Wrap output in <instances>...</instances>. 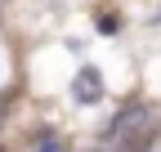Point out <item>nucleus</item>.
<instances>
[{"label": "nucleus", "instance_id": "obj_1", "mask_svg": "<svg viewBox=\"0 0 161 152\" xmlns=\"http://www.w3.org/2000/svg\"><path fill=\"white\" fill-rule=\"evenodd\" d=\"M161 130V117L152 107H130V112H121L116 117V125H112V134L121 139V143H130V148H139V143H148L152 134Z\"/></svg>", "mask_w": 161, "mask_h": 152}, {"label": "nucleus", "instance_id": "obj_2", "mask_svg": "<svg viewBox=\"0 0 161 152\" xmlns=\"http://www.w3.org/2000/svg\"><path fill=\"white\" fill-rule=\"evenodd\" d=\"M98 94H103V81H98L94 67H85L80 81H76V99H80V103H98Z\"/></svg>", "mask_w": 161, "mask_h": 152}, {"label": "nucleus", "instance_id": "obj_3", "mask_svg": "<svg viewBox=\"0 0 161 152\" xmlns=\"http://www.w3.org/2000/svg\"><path fill=\"white\" fill-rule=\"evenodd\" d=\"M36 152H58V143H40V148H36Z\"/></svg>", "mask_w": 161, "mask_h": 152}]
</instances>
